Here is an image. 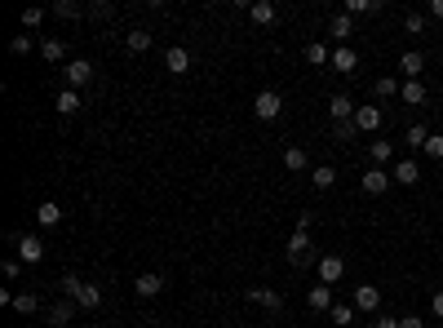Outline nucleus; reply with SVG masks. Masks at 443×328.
<instances>
[{"mask_svg":"<svg viewBox=\"0 0 443 328\" xmlns=\"http://www.w3.org/2000/svg\"><path fill=\"white\" fill-rule=\"evenodd\" d=\"M359 187H364L368 195H386L390 187H395V177H390L386 169H377V164H372V169H368L364 177H359Z\"/></svg>","mask_w":443,"mask_h":328,"instance_id":"3","label":"nucleus"},{"mask_svg":"<svg viewBox=\"0 0 443 328\" xmlns=\"http://www.w3.org/2000/svg\"><path fill=\"white\" fill-rule=\"evenodd\" d=\"M67 85H71V89L93 85V67H89L85 58H71V62H67Z\"/></svg>","mask_w":443,"mask_h":328,"instance_id":"7","label":"nucleus"},{"mask_svg":"<svg viewBox=\"0 0 443 328\" xmlns=\"http://www.w3.org/2000/svg\"><path fill=\"white\" fill-rule=\"evenodd\" d=\"M399 98H403L408 107H425V85H421V80H403Z\"/></svg>","mask_w":443,"mask_h":328,"instance_id":"23","label":"nucleus"},{"mask_svg":"<svg viewBox=\"0 0 443 328\" xmlns=\"http://www.w3.org/2000/svg\"><path fill=\"white\" fill-rule=\"evenodd\" d=\"M421 151L430 156V160H443V134H430V142H425Z\"/></svg>","mask_w":443,"mask_h":328,"instance_id":"39","label":"nucleus"},{"mask_svg":"<svg viewBox=\"0 0 443 328\" xmlns=\"http://www.w3.org/2000/svg\"><path fill=\"white\" fill-rule=\"evenodd\" d=\"M399 89H403V85H399L395 76H382V80H377V98H399Z\"/></svg>","mask_w":443,"mask_h":328,"instance_id":"38","label":"nucleus"},{"mask_svg":"<svg viewBox=\"0 0 443 328\" xmlns=\"http://www.w3.org/2000/svg\"><path fill=\"white\" fill-rule=\"evenodd\" d=\"M58 284H62V298H71V302L80 298V288H85V280H80V275H62Z\"/></svg>","mask_w":443,"mask_h":328,"instance_id":"37","label":"nucleus"},{"mask_svg":"<svg viewBox=\"0 0 443 328\" xmlns=\"http://www.w3.org/2000/svg\"><path fill=\"white\" fill-rule=\"evenodd\" d=\"M328 320H333L337 328H350V324H355V306H346V302H337L333 310H328Z\"/></svg>","mask_w":443,"mask_h":328,"instance_id":"30","label":"nucleus"},{"mask_svg":"<svg viewBox=\"0 0 443 328\" xmlns=\"http://www.w3.org/2000/svg\"><path fill=\"white\" fill-rule=\"evenodd\" d=\"M306 249H310V235H306V231H293V240H288V262L306 266Z\"/></svg>","mask_w":443,"mask_h":328,"instance_id":"21","label":"nucleus"},{"mask_svg":"<svg viewBox=\"0 0 443 328\" xmlns=\"http://www.w3.org/2000/svg\"><path fill=\"white\" fill-rule=\"evenodd\" d=\"M355 111H359V102H355V98H346V93H333V102H328V116H333V124L355 120Z\"/></svg>","mask_w":443,"mask_h":328,"instance_id":"6","label":"nucleus"},{"mask_svg":"<svg viewBox=\"0 0 443 328\" xmlns=\"http://www.w3.org/2000/svg\"><path fill=\"white\" fill-rule=\"evenodd\" d=\"M346 13H382V0H346Z\"/></svg>","mask_w":443,"mask_h":328,"instance_id":"35","label":"nucleus"},{"mask_svg":"<svg viewBox=\"0 0 443 328\" xmlns=\"http://www.w3.org/2000/svg\"><path fill=\"white\" fill-rule=\"evenodd\" d=\"M249 18L261 23V27H271L275 18H280V9H275V0H253V5H249Z\"/></svg>","mask_w":443,"mask_h":328,"instance_id":"14","label":"nucleus"},{"mask_svg":"<svg viewBox=\"0 0 443 328\" xmlns=\"http://www.w3.org/2000/svg\"><path fill=\"white\" fill-rule=\"evenodd\" d=\"M377 328H399V320H386L382 315V320H377Z\"/></svg>","mask_w":443,"mask_h":328,"instance_id":"48","label":"nucleus"},{"mask_svg":"<svg viewBox=\"0 0 443 328\" xmlns=\"http://www.w3.org/2000/svg\"><path fill=\"white\" fill-rule=\"evenodd\" d=\"M249 302L266 306V310H280L284 306V293H275V288H249Z\"/></svg>","mask_w":443,"mask_h":328,"instance_id":"19","label":"nucleus"},{"mask_svg":"<svg viewBox=\"0 0 443 328\" xmlns=\"http://www.w3.org/2000/svg\"><path fill=\"white\" fill-rule=\"evenodd\" d=\"M355 310H382V288L377 284H359L355 288Z\"/></svg>","mask_w":443,"mask_h":328,"instance_id":"11","label":"nucleus"},{"mask_svg":"<svg viewBox=\"0 0 443 328\" xmlns=\"http://www.w3.org/2000/svg\"><path fill=\"white\" fill-rule=\"evenodd\" d=\"M40 257H45V240H40V235H18V262L36 266Z\"/></svg>","mask_w":443,"mask_h":328,"instance_id":"5","label":"nucleus"},{"mask_svg":"<svg viewBox=\"0 0 443 328\" xmlns=\"http://www.w3.org/2000/svg\"><path fill=\"white\" fill-rule=\"evenodd\" d=\"M399 71H403L408 80H421V71H425V58L417 54V49H408V54L399 58Z\"/></svg>","mask_w":443,"mask_h":328,"instance_id":"20","label":"nucleus"},{"mask_svg":"<svg viewBox=\"0 0 443 328\" xmlns=\"http://www.w3.org/2000/svg\"><path fill=\"white\" fill-rule=\"evenodd\" d=\"M9 54H18V58L31 54V36H13V40H9Z\"/></svg>","mask_w":443,"mask_h":328,"instance_id":"42","label":"nucleus"},{"mask_svg":"<svg viewBox=\"0 0 443 328\" xmlns=\"http://www.w3.org/2000/svg\"><path fill=\"white\" fill-rule=\"evenodd\" d=\"M134 293H138V298H160V293H164V275H155V271L138 275V280H134Z\"/></svg>","mask_w":443,"mask_h":328,"instance_id":"10","label":"nucleus"},{"mask_svg":"<svg viewBox=\"0 0 443 328\" xmlns=\"http://www.w3.org/2000/svg\"><path fill=\"white\" fill-rule=\"evenodd\" d=\"M306 302H310V310H319V315H328V310L337 306V302H333V288H328V284H310Z\"/></svg>","mask_w":443,"mask_h":328,"instance_id":"8","label":"nucleus"},{"mask_svg":"<svg viewBox=\"0 0 443 328\" xmlns=\"http://www.w3.org/2000/svg\"><path fill=\"white\" fill-rule=\"evenodd\" d=\"M403 27L413 31V36H421V31H425V13H417V9H413V13H408V18H403Z\"/></svg>","mask_w":443,"mask_h":328,"instance_id":"40","label":"nucleus"},{"mask_svg":"<svg viewBox=\"0 0 443 328\" xmlns=\"http://www.w3.org/2000/svg\"><path fill=\"white\" fill-rule=\"evenodd\" d=\"M355 129L359 134H377V129H382V107H359L355 111Z\"/></svg>","mask_w":443,"mask_h":328,"instance_id":"12","label":"nucleus"},{"mask_svg":"<svg viewBox=\"0 0 443 328\" xmlns=\"http://www.w3.org/2000/svg\"><path fill=\"white\" fill-rule=\"evenodd\" d=\"M85 13L93 23H102V18H111V13H116V5H111V0H93V5H85Z\"/></svg>","mask_w":443,"mask_h":328,"instance_id":"34","label":"nucleus"},{"mask_svg":"<svg viewBox=\"0 0 443 328\" xmlns=\"http://www.w3.org/2000/svg\"><path fill=\"white\" fill-rule=\"evenodd\" d=\"M18 271H23V262H18V257L5 262V280H18Z\"/></svg>","mask_w":443,"mask_h":328,"instance_id":"43","label":"nucleus"},{"mask_svg":"<svg viewBox=\"0 0 443 328\" xmlns=\"http://www.w3.org/2000/svg\"><path fill=\"white\" fill-rule=\"evenodd\" d=\"M80 107H85V102H80L76 89H62V93H58V116H76Z\"/></svg>","mask_w":443,"mask_h":328,"instance_id":"29","label":"nucleus"},{"mask_svg":"<svg viewBox=\"0 0 443 328\" xmlns=\"http://www.w3.org/2000/svg\"><path fill=\"white\" fill-rule=\"evenodd\" d=\"M310 226H315V213H302V218H297V231L310 235Z\"/></svg>","mask_w":443,"mask_h":328,"instance_id":"45","label":"nucleus"},{"mask_svg":"<svg viewBox=\"0 0 443 328\" xmlns=\"http://www.w3.org/2000/svg\"><path fill=\"white\" fill-rule=\"evenodd\" d=\"M355 138H359L355 120H341V124H333V142H355Z\"/></svg>","mask_w":443,"mask_h":328,"instance_id":"36","label":"nucleus"},{"mask_svg":"<svg viewBox=\"0 0 443 328\" xmlns=\"http://www.w3.org/2000/svg\"><path fill=\"white\" fill-rule=\"evenodd\" d=\"M346 280V257H337V253H328V257H319V284H341Z\"/></svg>","mask_w":443,"mask_h":328,"instance_id":"2","label":"nucleus"},{"mask_svg":"<svg viewBox=\"0 0 443 328\" xmlns=\"http://www.w3.org/2000/svg\"><path fill=\"white\" fill-rule=\"evenodd\" d=\"M280 111H284V98L275 93V89H261V93L253 98V116H257V120H280Z\"/></svg>","mask_w":443,"mask_h":328,"instance_id":"1","label":"nucleus"},{"mask_svg":"<svg viewBox=\"0 0 443 328\" xmlns=\"http://www.w3.org/2000/svg\"><path fill=\"white\" fill-rule=\"evenodd\" d=\"M13 310H18V315H36V310H40L36 293H13Z\"/></svg>","mask_w":443,"mask_h":328,"instance_id":"31","label":"nucleus"},{"mask_svg":"<svg viewBox=\"0 0 443 328\" xmlns=\"http://www.w3.org/2000/svg\"><path fill=\"white\" fill-rule=\"evenodd\" d=\"M306 62H310V67H328V62H333V49L319 45V40H310L306 45Z\"/></svg>","mask_w":443,"mask_h":328,"instance_id":"25","label":"nucleus"},{"mask_svg":"<svg viewBox=\"0 0 443 328\" xmlns=\"http://www.w3.org/2000/svg\"><path fill=\"white\" fill-rule=\"evenodd\" d=\"M310 187L315 191H333L337 187V169L333 164H315V169H310Z\"/></svg>","mask_w":443,"mask_h":328,"instance_id":"15","label":"nucleus"},{"mask_svg":"<svg viewBox=\"0 0 443 328\" xmlns=\"http://www.w3.org/2000/svg\"><path fill=\"white\" fill-rule=\"evenodd\" d=\"M49 13H54V18H80L85 9H80L76 0H54V5H49Z\"/></svg>","mask_w":443,"mask_h":328,"instance_id":"32","label":"nucleus"},{"mask_svg":"<svg viewBox=\"0 0 443 328\" xmlns=\"http://www.w3.org/2000/svg\"><path fill=\"white\" fill-rule=\"evenodd\" d=\"M76 306H80V310H98V306H102V288H98V284H85V288H80V298H76Z\"/></svg>","mask_w":443,"mask_h":328,"instance_id":"26","label":"nucleus"},{"mask_svg":"<svg viewBox=\"0 0 443 328\" xmlns=\"http://www.w3.org/2000/svg\"><path fill=\"white\" fill-rule=\"evenodd\" d=\"M124 49H129V54H146V49H151V31H146V27H134V31L124 36Z\"/></svg>","mask_w":443,"mask_h":328,"instance_id":"22","label":"nucleus"},{"mask_svg":"<svg viewBox=\"0 0 443 328\" xmlns=\"http://www.w3.org/2000/svg\"><path fill=\"white\" fill-rule=\"evenodd\" d=\"M328 36H333L337 45H346V40L355 36V23H350V13H337V18L328 23Z\"/></svg>","mask_w":443,"mask_h":328,"instance_id":"17","label":"nucleus"},{"mask_svg":"<svg viewBox=\"0 0 443 328\" xmlns=\"http://www.w3.org/2000/svg\"><path fill=\"white\" fill-rule=\"evenodd\" d=\"M430 18H443V0H430Z\"/></svg>","mask_w":443,"mask_h":328,"instance_id":"47","label":"nucleus"},{"mask_svg":"<svg viewBox=\"0 0 443 328\" xmlns=\"http://www.w3.org/2000/svg\"><path fill=\"white\" fill-rule=\"evenodd\" d=\"M368 156H372V164H377V169H386V164L395 160V142L377 138V142H368Z\"/></svg>","mask_w":443,"mask_h":328,"instance_id":"18","label":"nucleus"},{"mask_svg":"<svg viewBox=\"0 0 443 328\" xmlns=\"http://www.w3.org/2000/svg\"><path fill=\"white\" fill-rule=\"evenodd\" d=\"M36 222H40V226H58V222H62V204L45 200V204L36 209Z\"/></svg>","mask_w":443,"mask_h":328,"instance_id":"27","label":"nucleus"},{"mask_svg":"<svg viewBox=\"0 0 443 328\" xmlns=\"http://www.w3.org/2000/svg\"><path fill=\"white\" fill-rule=\"evenodd\" d=\"M164 71H169V76H187V71H191V54H187L182 45H169V49H164Z\"/></svg>","mask_w":443,"mask_h":328,"instance_id":"4","label":"nucleus"},{"mask_svg":"<svg viewBox=\"0 0 443 328\" xmlns=\"http://www.w3.org/2000/svg\"><path fill=\"white\" fill-rule=\"evenodd\" d=\"M71 320H76V302L71 298H62V302L49 306V328H67Z\"/></svg>","mask_w":443,"mask_h":328,"instance_id":"9","label":"nucleus"},{"mask_svg":"<svg viewBox=\"0 0 443 328\" xmlns=\"http://www.w3.org/2000/svg\"><path fill=\"white\" fill-rule=\"evenodd\" d=\"M40 54H45L49 62H62V58H67V40H62V36H49V40L40 45Z\"/></svg>","mask_w":443,"mask_h":328,"instance_id":"28","label":"nucleus"},{"mask_svg":"<svg viewBox=\"0 0 443 328\" xmlns=\"http://www.w3.org/2000/svg\"><path fill=\"white\" fill-rule=\"evenodd\" d=\"M399 328H425V320H417V315H403V320H399Z\"/></svg>","mask_w":443,"mask_h":328,"instance_id":"46","label":"nucleus"},{"mask_svg":"<svg viewBox=\"0 0 443 328\" xmlns=\"http://www.w3.org/2000/svg\"><path fill=\"white\" fill-rule=\"evenodd\" d=\"M430 310H435V320H443V288H439L435 298H430Z\"/></svg>","mask_w":443,"mask_h":328,"instance_id":"44","label":"nucleus"},{"mask_svg":"<svg viewBox=\"0 0 443 328\" xmlns=\"http://www.w3.org/2000/svg\"><path fill=\"white\" fill-rule=\"evenodd\" d=\"M390 177H395L399 187H417V182H421V169H417V160H399Z\"/></svg>","mask_w":443,"mask_h":328,"instance_id":"16","label":"nucleus"},{"mask_svg":"<svg viewBox=\"0 0 443 328\" xmlns=\"http://www.w3.org/2000/svg\"><path fill=\"white\" fill-rule=\"evenodd\" d=\"M328 67H333V71H346V76H350V71L359 67V54H355L350 45H337V49H333V62H328Z\"/></svg>","mask_w":443,"mask_h":328,"instance_id":"13","label":"nucleus"},{"mask_svg":"<svg viewBox=\"0 0 443 328\" xmlns=\"http://www.w3.org/2000/svg\"><path fill=\"white\" fill-rule=\"evenodd\" d=\"M284 169L288 173H306L310 169V156L302 151V146H288V151H284Z\"/></svg>","mask_w":443,"mask_h":328,"instance_id":"24","label":"nucleus"},{"mask_svg":"<svg viewBox=\"0 0 443 328\" xmlns=\"http://www.w3.org/2000/svg\"><path fill=\"white\" fill-rule=\"evenodd\" d=\"M45 13H49V9H23V27H27V31H31V27H40V23H45Z\"/></svg>","mask_w":443,"mask_h":328,"instance_id":"41","label":"nucleus"},{"mask_svg":"<svg viewBox=\"0 0 443 328\" xmlns=\"http://www.w3.org/2000/svg\"><path fill=\"white\" fill-rule=\"evenodd\" d=\"M403 142L413 146V151H421V146L430 142V129H425V124H413V129H408V134H403Z\"/></svg>","mask_w":443,"mask_h":328,"instance_id":"33","label":"nucleus"}]
</instances>
